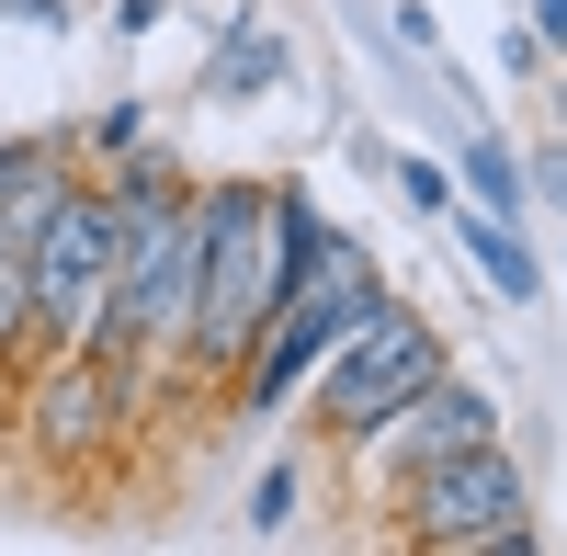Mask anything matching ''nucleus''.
<instances>
[{
	"label": "nucleus",
	"instance_id": "7",
	"mask_svg": "<svg viewBox=\"0 0 567 556\" xmlns=\"http://www.w3.org/2000/svg\"><path fill=\"white\" fill-rule=\"evenodd\" d=\"M488 432H499V398H488V387H465V375H432L420 398H398V409H386V421H374L352 454H363V477L409 488L420 466H443V454L488 443Z\"/></svg>",
	"mask_w": 567,
	"mask_h": 556
},
{
	"label": "nucleus",
	"instance_id": "2",
	"mask_svg": "<svg viewBox=\"0 0 567 556\" xmlns=\"http://www.w3.org/2000/svg\"><path fill=\"white\" fill-rule=\"evenodd\" d=\"M284 307V182H194V330L182 363L194 375H239L261 318Z\"/></svg>",
	"mask_w": 567,
	"mask_h": 556
},
{
	"label": "nucleus",
	"instance_id": "3",
	"mask_svg": "<svg viewBox=\"0 0 567 556\" xmlns=\"http://www.w3.org/2000/svg\"><path fill=\"white\" fill-rule=\"evenodd\" d=\"M409 512V545H443V556H534V477L523 454H511L499 432L443 454V466H420L398 488Z\"/></svg>",
	"mask_w": 567,
	"mask_h": 556
},
{
	"label": "nucleus",
	"instance_id": "8",
	"mask_svg": "<svg viewBox=\"0 0 567 556\" xmlns=\"http://www.w3.org/2000/svg\"><path fill=\"white\" fill-rule=\"evenodd\" d=\"M443 239L477 261V285H488L499 307H545V261H534V239H523L511 216H488V205L454 194V205H443Z\"/></svg>",
	"mask_w": 567,
	"mask_h": 556
},
{
	"label": "nucleus",
	"instance_id": "12",
	"mask_svg": "<svg viewBox=\"0 0 567 556\" xmlns=\"http://www.w3.org/2000/svg\"><path fill=\"white\" fill-rule=\"evenodd\" d=\"M398 194H409V216H443V205H454V171L409 148V159H398Z\"/></svg>",
	"mask_w": 567,
	"mask_h": 556
},
{
	"label": "nucleus",
	"instance_id": "10",
	"mask_svg": "<svg viewBox=\"0 0 567 556\" xmlns=\"http://www.w3.org/2000/svg\"><path fill=\"white\" fill-rule=\"evenodd\" d=\"M454 194L523 227V216H534V171H523V148H511V136H488V125H477V136L454 148Z\"/></svg>",
	"mask_w": 567,
	"mask_h": 556
},
{
	"label": "nucleus",
	"instance_id": "18",
	"mask_svg": "<svg viewBox=\"0 0 567 556\" xmlns=\"http://www.w3.org/2000/svg\"><path fill=\"white\" fill-rule=\"evenodd\" d=\"M159 12L171 0H114V34H159Z\"/></svg>",
	"mask_w": 567,
	"mask_h": 556
},
{
	"label": "nucleus",
	"instance_id": "6",
	"mask_svg": "<svg viewBox=\"0 0 567 556\" xmlns=\"http://www.w3.org/2000/svg\"><path fill=\"white\" fill-rule=\"evenodd\" d=\"M23 421H34V454H45V466H91V454L136 421L125 363H114V352H34V398H23Z\"/></svg>",
	"mask_w": 567,
	"mask_h": 556
},
{
	"label": "nucleus",
	"instance_id": "20",
	"mask_svg": "<svg viewBox=\"0 0 567 556\" xmlns=\"http://www.w3.org/2000/svg\"><path fill=\"white\" fill-rule=\"evenodd\" d=\"M12 12H23V23H45V34H58V23H69V0H12Z\"/></svg>",
	"mask_w": 567,
	"mask_h": 556
},
{
	"label": "nucleus",
	"instance_id": "16",
	"mask_svg": "<svg viewBox=\"0 0 567 556\" xmlns=\"http://www.w3.org/2000/svg\"><path fill=\"white\" fill-rule=\"evenodd\" d=\"M523 171H534V194H545V205H567V136H545Z\"/></svg>",
	"mask_w": 567,
	"mask_h": 556
},
{
	"label": "nucleus",
	"instance_id": "17",
	"mask_svg": "<svg viewBox=\"0 0 567 556\" xmlns=\"http://www.w3.org/2000/svg\"><path fill=\"white\" fill-rule=\"evenodd\" d=\"M398 45H409V58H432V45H443V23L420 12V0H398Z\"/></svg>",
	"mask_w": 567,
	"mask_h": 556
},
{
	"label": "nucleus",
	"instance_id": "14",
	"mask_svg": "<svg viewBox=\"0 0 567 556\" xmlns=\"http://www.w3.org/2000/svg\"><path fill=\"white\" fill-rule=\"evenodd\" d=\"M91 148H103V159L148 148V103H103V125H91Z\"/></svg>",
	"mask_w": 567,
	"mask_h": 556
},
{
	"label": "nucleus",
	"instance_id": "19",
	"mask_svg": "<svg viewBox=\"0 0 567 556\" xmlns=\"http://www.w3.org/2000/svg\"><path fill=\"white\" fill-rule=\"evenodd\" d=\"M534 34H545V58H567V0H534Z\"/></svg>",
	"mask_w": 567,
	"mask_h": 556
},
{
	"label": "nucleus",
	"instance_id": "13",
	"mask_svg": "<svg viewBox=\"0 0 567 556\" xmlns=\"http://www.w3.org/2000/svg\"><path fill=\"white\" fill-rule=\"evenodd\" d=\"M296 523V466H261L250 477V534H284Z\"/></svg>",
	"mask_w": 567,
	"mask_h": 556
},
{
	"label": "nucleus",
	"instance_id": "11",
	"mask_svg": "<svg viewBox=\"0 0 567 556\" xmlns=\"http://www.w3.org/2000/svg\"><path fill=\"white\" fill-rule=\"evenodd\" d=\"M34 352V227L0 216V363Z\"/></svg>",
	"mask_w": 567,
	"mask_h": 556
},
{
	"label": "nucleus",
	"instance_id": "9",
	"mask_svg": "<svg viewBox=\"0 0 567 556\" xmlns=\"http://www.w3.org/2000/svg\"><path fill=\"white\" fill-rule=\"evenodd\" d=\"M284 69H296L284 34L261 12H239V23L216 34V58H205V103H261V91H284Z\"/></svg>",
	"mask_w": 567,
	"mask_h": 556
},
{
	"label": "nucleus",
	"instance_id": "4",
	"mask_svg": "<svg viewBox=\"0 0 567 556\" xmlns=\"http://www.w3.org/2000/svg\"><path fill=\"white\" fill-rule=\"evenodd\" d=\"M114 182H69L34 227V352H91L103 341V307H114Z\"/></svg>",
	"mask_w": 567,
	"mask_h": 556
},
{
	"label": "nucleus",
	"instance_id": "5",
	"mask_svg": "<svg viewBox=\"0 0 567 556\" xmlns=\"http://www.w3.org/2000/svg\"><path fill=\"white\" fill-rule=\"evenodd\" d=\"M432 375H454V330H432L409 296H374V307H363V330L329 352L307 387H318V421L341 432V443H363L398 398H420Z\"/></svg>",
	"mask_w": 567,
	"mask_h": 556
},
{
	"label": "nucleus",
	"instance_id": "1",
	"mask_svg": "<svg viewBox=\"0 0 567 556\" xmlns=\"http://www.w3.org/2000/svg\"><path fill=\"white\" fill-rule=\"evenodd\" d=\"M114 307H103V341L125 363V398H148L171 363H182V330H194V182H182L159 148H125L114 159Z\"/></svg>",
	"mask_w": 567,
	"mask_h": 556
},
{
	"label": "nucleus",
	"instance_id": "15",
	"mask_svg": "<svg viewBox=\"0 0 567 556\" xmlns=\"http://www.w3.org/2000/svg\"><path fill=\"white\" fill-rule=\"evenodd\" d=\"M534 69H556V58H545V34H534V23H511V34H499V80H534Z\"/></svg>",
	"mask_w": 567,
	"mask_h": 556
}]
</instances>
